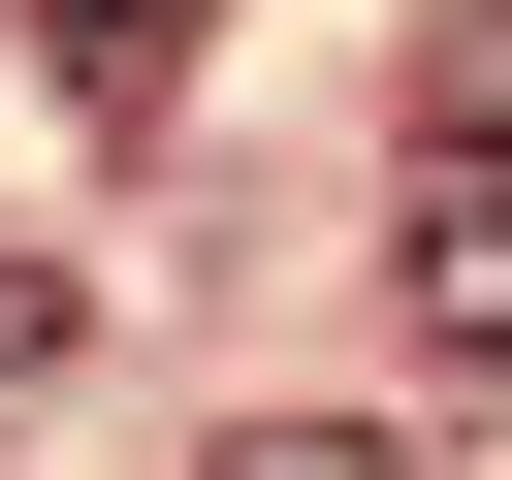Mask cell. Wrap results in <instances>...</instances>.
Wrapping results in <instances>:
<instances>
[{"label": "cell", "instance_id": "1", "mask_svg": "<svg viewBox=\"0 0 512 480\" xmlns=\"http://www.w3.org/2000/svg\"><path fill=\"white\" fill-rule=\"evenodd\" d=\"M384 320H416L448 384H512V160H416V224H384Z\"/></svg>", "mask_w": 512, "mask_h": 480}, {"label": "cell", "instance_id": "2", "mask_svg": "<svg viewBox=\"0 0 512 480\" xmlns=\"http://www.w3.org/2000/svg\"><path fill=\"white\" fill-rule=\"evenodd\" d=\"M192 32H224V0H32V64H64L96 128H160V96H192Z\"/></svg>", "mask_w": 512, "mask_h": 480}, {"label": "cell", "instance_id": "3", "mask_svg": "<svg viewBox=\"0 0 512 480\" xmlns=\"http://www.w3.org/2000/svg\"><path fill=\"white\" fill-rule=\"evenodd\" d=\"M416 160H512V0H448V32H416Z\"/></svg>", "mask_w": 512, "mask_h": 480}, {"label": "cell", "instance_id": "4", "mask_svg": "<svg viewBox=\"0 0 512 480\" xmlns=\"http://www.w3.org/2000/svg\"><path fill=\"white\" fill-rule=\"evenodd\" d=\"M192 480H416V448H384V416H224Z\"/></svg>", "mask_w": 512, "mask_h": 480}, {"label": "cell", "instance_id": "5", "mask_svg": "<svg viewBox=\"0 0 512 480\" xmlns=\"http://www.w3.org/2000/svg\"><path fill=\"white\" fill-rule=\"evenodd\" d=\"M64 352H96V288H64V256H0V416H32Z\"/></svg>", "mask_w": 512, "mask_h": 480}]
</instances>
